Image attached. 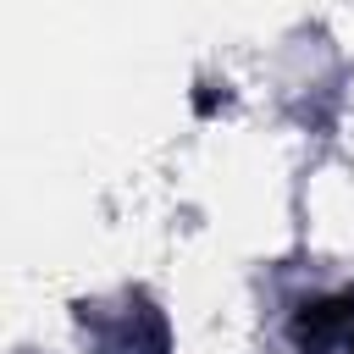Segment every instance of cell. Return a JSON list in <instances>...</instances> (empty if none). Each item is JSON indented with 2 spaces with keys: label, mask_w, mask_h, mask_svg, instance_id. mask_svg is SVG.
Instances as JSON below:
<instances>
[{
  "label": "cell",
  "mask_w": 354,
  "mask_h": 354,
  "mask_svg": "<svg viewBox=\"0 0 354 354\" xmlns=\"http://www.w3.org/2000/svg\"><path fill=\"white\" fill-rule=\"evenodd\" d=\"M354 321V299H321V304H304L299 310V332L304 337H332Z\"/></svg>",
  "instance_id": "6da1fadb"
}]
</instances>
